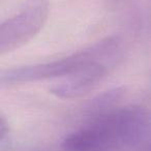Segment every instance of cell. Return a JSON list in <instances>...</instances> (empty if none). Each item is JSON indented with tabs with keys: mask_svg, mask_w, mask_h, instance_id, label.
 Returning a JSON list of instances; mask_svg holds the SVG:
<instances>
[{
	"mask_svg": "<svg viewBox=\"0 0 151 151\" xmlns=\"http://www.w3.org/2000/svg\"><path fill=\"white\" fill-rule=\"evenodd\" d=\"M132 151H151V111L139 108Z\"/></svg>",
	"mask_w": 151,
	"mask_h": 151,
	"instance_id": "4",
	"label": "cell"
},
{
	"mask_svg": "<svg viewBox=\"0 0 151 151\" xmlns=\"http://www.w3.org/2000/svg\"><path fill=\"white\" fill-rule=\"evenodd\" d=\"M119 56L103 57L91 61L64 81L54 85L51 93L59 99H78L91 91L118 60Z\"/></svg>",
	"mask_w": 151,
	"mask_h": 151,
	"instance_id": "3",
	"label": "cell"
},
{
	"mask_svg": "<svg viewBox=\"0 0 151 151\" xmlns=\"http://www.w3.org/2000/svg\"><path fill=\"white\" fill-rule=\"evenodd\" d=\"M9 121L5 119L3 115H1V121H0V142L1 144L5 142L6 138H9Z\"/></svg>",
	"mask_w": 151,
	"mask_h": 151,
	"instance_id": "6",
	"label": "cell"
},
{
	"mask_svg": "<svg viewBox=\"0 0 151 151\" xmlns=\"http://www.w3.org/2000/svg\"><path fill=\"white\" fill-rule=\"evenodd\" d=\"M123 94V88H114L97 95L87 106V111H88L90 117L115 109V107H117L118 101L122 99Z\"/></svg>",
	"mask_w": 151,
	"mask_h": 151,
	"instance_id": "5",
	"label": "cell"
},
{
	"mask_svg": "<svg viewBox=\"0 0 151 151\" xmlns=\"http://www.w3.org/2000/svg\"><path fill=\"white\" fill-rule=\"evenodd\" d=\"M120 44L121 42L118 37L110 36L64 58L40 64L5 69L1 71L0 83L2 86H11L60 77L66 78L79 71L93 60L103 57L119 56Z\"/></svg>",
	"mask_w": 151,
	"mask_h": 151,
	"instance_id": "1",
	"label": "cell"
},
{
	"mask_svg": "<svg viewBox=\"0 0 151 151\" xmlns=\"http://www.w3.org/2000/svg\"><path fill=\"white\" fill-rule=\"evenodd\" d=\"M49 14L50 0H26L21 9L0 26V54L30 42L45 26Z\"/></svg>",
	"mask_w": 151,
	"mask_h": 151,
	"instance_id": "2",
	"label": "cell"
}]
</instances>
